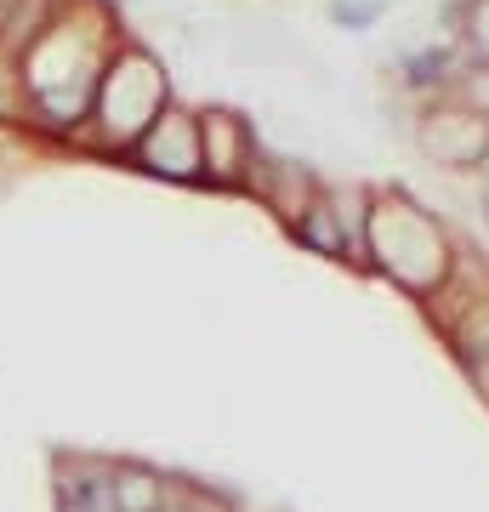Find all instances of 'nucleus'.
Listing matches in <instances>:
<instances>
[{
  "mask_svg": "<svg viewBox=\"0 0 489 512\" xmlns=\"http://www.w3.org/2000/svg\"><path fill=\"white\" fill-rule=\"evenodd\" d=\"M165 109H171V103H165L160 63H154L148 52H120L109 69H103V80H97L91 126L103 131L109 148H137V137H143Z\"/></svg>",
  "mask_w": 489,
  "mask_h": 512,
  "instance_id": "nucleus-1",
  "label": "nucleus"
},
{
  "mask_svg": "<svg viewBox=\"0 0 489 512\" xmlns=\"http://www.w3.org/2000/svg\"><path fill=\"white\" fill-rule=\"evenodd\" d=\"M370 245H376L381 268L399 274L404 285H416V291H427V285L444 274V239H438V228L399 200L376 205V217H370Z\"/></svg>",
  "mask_w": 489,
  "mask_h": 512,
  "instance_id": "nucleus-2",
  "label": "nucleus"
},
{
  "mask_svg": "<svg viewBox=\"0 0 489 512\" xmlns=\"http://www.w3.org/2000/svg\"><path fill=\"white\" fill-rule=\"evenodd\" d=\"M131 154H137L154 177H177V183L205 177V165H200V120H188L182 109H165L160 120L137 137Z\"/></svg>",
  "mask_w": 489,
  "mask_h": 512,
  "instance_id": "nucleus-3",
  "label": "nucleus"
},
{
  "mask_svg": "<svg viewBox=\"0 0 489 512\" xmlns=\"http://www.w3.org/2000/svg\"><path fill=\"white\" fill-rule=\"evenodd\" d=\"M200 165L217 183H239L251 171V131L234 114H205L200 120Z\"/></svg>",
  "mask_w": 489,
  "mask_h": 512,
  "instance_id": "nucleus-4",
  "label": "nucleus"
},
{
  "mask_svg": "<svg viewBox=\"0 0 489 512\" xmlns=\"http://www.w3.org/2000/svg\"><path fill=\"white\" fill-rule=\"evenodd\" d=\"M57 501L63 512H114V467L103 461H57Z\"/></svg>",
  "mask_w": 489,
  "mask_h": 512,
  "instance_id": "nucleus-5",
  "label": "nucleus"
},
{
  "mask_svg": "<svg viewBox=\"0 0 489 512\" xmlns=\"http://www.w3.org/2000/svg\"><path fill=\"white\" fill-rule=\"evenodd\" d=\"M165 478L126 461V467H114V512H165Z\"/></svg>",
  "mask_w": 489,
  "mask_h": 512,
  "instance_id": "nucleus-6",
  "label": "nucleus"
},
{
  "mask_svg": "<svg viewBox=\"0 0 489 512\" xmlns=\"http://www.w3.org/2000/svg\"><path fill=\"white\" fill-rule=\"evenodd\" d=\"M29 114V92H23V63L0 52V120H18Z\"/></svg>",
  "mask_w": 489,
  "mask_h": 512,
  "instance_id": "nucleus-7",
  "label": "nucleus"
},
{
  "mask_svg": "<svg viewBox=\"0 0 489 512\" xmlns=\"http://www.w3.org/2000/svg\"><path fill=\"white\" fill-rule=\"evenodd\" d=\"M472 46H478V52L489 57V0L478 6V12H472Z\"/></svg>",
  "mask_w": 489,
  "mask_h": 512,
  "instance_id": "nucleus-8",
  "label": "nucleus"
},
{
  "mask_svg": "<svg viewBox=\"0 0 489 512\" xmlns=\"http://www.w3.org/2000/svg\"><path fill=\"white\" fill-rule=\"evenodd\" d=\"M6 6H12V0H0V18H6Z\"/></svg>",
  "mask_w": 489,
  "mask_h": 512,
  "instance_id": "nucleus-9",
  "label": "nucleus"
},
{
  "mask_svg": "<svg viewBox=\"0 0 489 512\" xmlns=\"http://www.w3.org/2000/svg\"><path fill=\"white\" fill-rule=\"evenodd\" d=\"M484 211H489V183H484Z\"/></svg>",
  "mask_w": 489,
  "mask_h": 512,
  "instance_id": "nucleus-10",
  "label": "nucleus"
}]
</instances>
